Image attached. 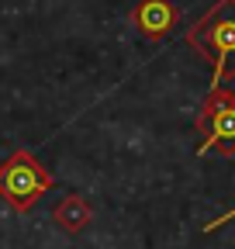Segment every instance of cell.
Listing matches in <instances>:
<instances>
[{
	"mask_svg": "<svg viewBox=\"0 0 235 249\" xmlns=\"http://www.w3.org/2000/svg\"><path fill=\"white\" fill-rule=\"evenodd\" d=\"M187 42L215 66V87L235 76V0H218L190 31Z\"/></svg>",
	"mask_w": 235,
	"mask_h": 249,
	"instance_id": "obj_1",
	"label": "cell"
},
{
	"mask_svg": "<svg viewBox=\"0 0 235 249\" xmlns=\"http://www.w3.org/2000/svg\"><path fill=\"white\" fill-rule=\"evenodd\" d=\"M52 187V177L28 149H17L0 166V197L17 211H32V204Z\"/></svg>",
	"mask_w": 235,
	"mask_h": 249,
	"instance_id": "obj_2",
	"label": "cell"
},
{
	"mask_svg": "<svg viewBox=\"0 0 235 249\" xmlns=\"http://www.w3.org/2000/svg\"><path fill=\"white\" fill-rule=\"evenodd\" d=\"M197 132H201V145L197 152H225L235 156V93L225 87H215L204 101L201 114H197Z\"/></svg>",
	"mask_w": 235,
	"mask_h": 249,
	"instance_id": "obj_3",
	"label": "cell"
},
{
	"mask_svg": "<svg viewBox=\"0 0 235 249\" xmlns=\"http://www.w3.org/2000/svg\"><path fill=\"white\" fill-rule=\"evenodd\" d=\"M135 28L142 31V35H149V38H163L173 31V24L180 21V11H176L169 0H142V4L135 7L132 14Z\"/></svg>",
	"mask_w": 235,
	"mask_h": 249,
	"instance_id": "obj_4",
	"label": "cell"
},
{
	"mask_svg": "<svg viewBox=\"0 0 235 249\" xmlns=\"http://www.w3.org/2000/svg\"><path fill=\"white\" fill-rule=\"evenodd\" d=\"M55 222L66 232H80L86 222H90V204H86L83 197H76V194H69L63 204L55 208Z\"/></svg>",
	"mask_w": 235,
	"mask_h": 249,
	"instance_id": "obj_5",
	"label": "cell"
},
{
	"mask_svg": "<svg viewBox=\"0 0 235 249\" xmlns=\"http://www.w3.org/2000/svg\"><path fill=\"white\" fill-rule=\"evenodd\" d=\"M232 218H235V208H232V211H225V214H218L215 222H208V229H204V232H215V229H221L225 222H232Z\"/></svg>",
	"mask_w": 235,
	"mask_h": 249,
	"instance_id": "obj_6",
	"label": "cell"
}]
</instances>
